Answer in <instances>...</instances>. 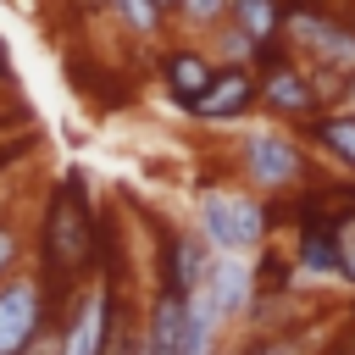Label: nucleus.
<instances>
[{
    "instance_id": "nucleus-8",
    "label": "nucleus",
    "mask_w": 355,
    "mask_h": 355,
    "mask_svg": "<svg viewBox=\"0 0 355 355\" xmlns=\"http://www.w3.org/2000/svg\"><path fill=\"white\" fill-rule=\"evenodd\" d=\"M255 100H266L277 116H322V89L311 83V72H300L288 55L266 72H255Z\"/></svg>"
},
{
    "instance_id": "nucleus-19",
    "label": "nucleus",
    "mask_w": 355,
    "mask_h": 355,
    "mask_svg": "<svg viewBox=\"0 0 355 355\" xmlns=\"http://www.w3.org/2000/svg\"><path fill=\"white\" fill-rule=\"evenodd\" d=\"M333 250H338V283L355 288V211H344L333 222Z\"/></svg>"
},
{
    "instance_id": "nucleus-5",
    "label": "nucleus",
    "mask_w": 355,
    "mask_h": 355,
    "mask_svg": "<svg viewBox=\"0 0 355 355\" xmlns=\"http://www.w3.org/2000/svg\"><path fill=\"white\" fill-rule=\"evenodd\" d=\"M239 166H244V178H250L255 189H266V194L300 189V183H305V172H311L305 150H300L288 133H277V128L244 133V144H239Z\"/></svg>"
},
{
    "instance_id": "nucleus-17",
    "label": "nucleus",
    "mask_w": 355,
    "mask_h": 355,
    "mask_svg": "<svg viewBox=\"0 0 355 355\" xmlns=\"http://www.w3.org/2000/svg\"><path fill=\"white\" fill-rule=\"evenodd\" d=\"M28 266V227L17 216H0V283Z\"/></svg>"
},
{
    "instance_id": "nucleus-12",
    "label": "nucleus",
    "mask_w": 355,
    "mask_h": 355,
    "mask_svg": "<svg viewBox=\"0 0 355 355\" xmlns=\"http://www.w3.org/2000/svg\"><path fill=\"white\" fill-rule=\"evenodd\" d=\"M211 72H216V61H211L200 44H172V50L161 55V83H166V94H172L183 111L200 100V89L211 83Z\"/></svg>"
},
{
    "instance_id": "nucleus-21",
    "label": "nucleus",
    "mask_w": 355,
    "mask_h": 355,
    "mask_svg": "<svg viewBox=\"0 0 355 355\" xmlns=\"http://www.w3.org/2000/svg\"><path fill=\"white\" fill-rule=\"evenodd\" d=\"M338 94H344V111H349V116H355V72H349V78H344V89H338Z\"/></svg>"
},
{
    "instance_id": "nucleus-13",
    "label": "nucleus",
    "mask_w": 355,
    "mask_h": 355,
    "mask_svg": "<svg viewBox=\"0 0 355 355\" xmlns=\"http://www.w3.org/2000/svg\"><path fill=\"white\" fill-rule=\"evenodd\" d=\"M222 316H216V305H211V294L205 288H194L189 300H183V338H178V355H222L216 344H222Z\"/></svg>"
},
{
    "instance_id": "nucleus-11",
    "label": "nucleus",
    "mask_w": 355,
    "mask_h": 355,
    "mask_svg": "<svg viewBox=\"0 0 355 355\" xmlns=\"http://www.w3.org/2000/svg\"><path fill=\"white\" fill-rule=\"evenodd\" d=\"M294 277L300 283H338V250H333V227L316 216H300V239H294Z\"/></svg>"
},
{
    "instance_id": "nucleus-9",
    "label": "nucleus",
    "mask_w": 355,
    "mask_h": 355,
    "mask_svg": "<svg viewBox=\"0 0 355 355\" xmlns=\"http://www.w3.org/2000/svg\"><path fill=\"white\" fill-rule=\"evenodd\" d=\"M255 105V72L250 67H216L211 83L200 89V100L189 105V116L200 122H239Z\"/></svg>"
},
{
    "instance_id": "nucleus-22",
    "label": "nucleus",
    "mask_w": 355,
    "mask_h": 355,
    "mask_svg": "<svg viewBox=\"0 0 355 355\" xmlns=\"http://www.w3.org/2000/svg\"><path fill=\"white\" fill-rule=\"evenodd\" d=\"M0 216H11V194H6V183H0Z\"/></svg>"
},
{
    "instance_id": "nucleus-3",
    "label": "nucleus",
    "mask_w": 355,
    "mask_h": 355,
    "mask_svg": "<svg viewBox=\"0 0 355 355\" xmlns=\"http://www.w3.org/2000/svg\"><path fill=\"white\" fill-rule=\"evenodd\" d=\"M61 305H67V300H55L33 266L11 272V277L0 283V355H22L28 338H33Z\"/></svg>"
},
{
    "instance_id": "nucleus-2",
    "label": "nucleus",
    "mask_w": 355,
    "mask_h": 355,
    "mask_svg": "<svg viewBox=\"0 0 355 355\" xmlns=\"http://www.w3.org/2000/svg\"><path fill=\"white\" fill-rule=\"evenodd\" d=\"M211 255H250L266 244V205L244 189H205L200 194V227H194Z\"/></svg>"
},
{
    "instance_id": "nucleus-15",
    "label": "nucleus",
    "mask_w": 355,
    "mask_h": 355,
    "mask_svg": "<svg viewBox=\"0 0 355 355\" xmlns=\"http://www.w3.org/2000/svg\"><path fill=\"white\" fill-rule=\"evenodd\" d=\"M338 166H349L355 172V116L349 111H322V116H311V128H305Z\"/></svg>"
},
{
    "instance_id": "nucleus-16",
    "label": "nucleus",
    "mask_w": 355,
    "mask_h": 355,
    "mask_svg": "<svg viewBox=\"0 0 355 355\" xmlns=\"http://www.w3.org/2000/svg\"><path fill=\"white\" fill-rule=\"evenodd\" d=\"M105 11H111L128 33H139V39L161 33V22H166V11H161L155 0H105Z\"/></svg>"
},
{
    "instance_id": "nucleus-6",
    "label": "nucleus",
    "mask_w": 355,
    "mask_h": 355,
    "mask_svg": "<svg viewBox=\"0 0 355 355\" xmlns=\"http://www.w3.org/2000/svg\"><path fill=\"white\" fill-rule=\"evenodd\" d=\"M105 322H111V277H89L61 305V349L55 355H100Z\"/></svg>"
},
{
    "instance_id": "nucleus-10",
    "label": "nucleus",
    "mask_w": 355,
    "mask_h": 355,
    "mask_svg": "<svg viewBox=\"0 0 355 355\" xmlns=\"http://www.w3.org/2000/svg\"><path fill=\"white\" fill-rule=\"evenodd\" d=\"M205 294H211V305H216V316H222V322H244V311L255 305V277H250V261H244V255H211Z\"/></svg>"
},
{
    "instance_id": "nucleus-14",
    "label": "nucleus",
    "mask_w": 355,
    "mask_h": 355,
    "mask_svg": "<svg viewBox=\"0 0 355 355\" xmlns=\"http://www.w3.org/2000/svg\"><path fill=\"white\" fill-rule=\"evenodd\" d=\"M227 22L250 44H272L283 33V0H227Z\"/></svg>"
},
{
    "instance_id": "nucleus-4",
    "label": "nucleus",
    "mask_w": 355,
    "mask_h": 355,
    "mask_svg": "<svg viewBox=\"0 0 355 355\" xmlns=\"http://www.w3.org/2000/svg\"><path fill=\"white\" fill-rule=\"evenodd\" d=\"M283 33H288V44L294 50H305L316 67H327V72H355V28L349 22H333L327 11H316V6H283Z\"/></svg>"
},
{
    "instance_id": "nucleus-7",
    "label": "nucleus",
    "mask_w": 355,
    "mask_h": 355,
    "mask_svg": "<svg viewBox=\"0 0 355 355\" xmlns=\"http://www.w3.org/2000/svg\"><path fill=\"white\" fill-rule=\"evenodd\" d=\"M161 294H178L189 300L194 288H205V272H211V244L194 233V227H166L161 233Z\"/></svg>"
},
{
    "instance_id": "nucleus-23",
    "label": "nucleus",
    "mask_w": 355,
    "mask_h": 355,
    "mask_svg": "<svg viewBox=\"0 0 355 355\" xmlns=\"http://www.w3.org/2000/svg\"><path fill=\"white\" fill-rule=\"evenodd\" d=\"M155 6H161V11H166V17H172V6H178V0H155Z\"/></svg>"
},
{
    "instance_id": "nucleus-18",
    "label": "nucleus",
    "mask_w": 355,
    "mask_h": 355,
    "mask_svg": "<svg viewBox=\"0 0 355 355\" xmlns=\"http://www.w3.org/2000/svg\"><path fill=\"white\" fill-rule=\"evenodd\" d=\"M233 355H305V333H250V344H239Z\"/></svg>"
},
{
    "instance_id": "nucleus-20",
    "label": "nucleus",
    "mask_w": 355,
    "mask_h": 355,
    "mask_svg": "<svg viewBox=\"0 0 355 355\" xmlns=\"http://www.w3.org/2000/svg\"><path fill=\"white\" fill-rule=\"evenodd\" d=\"M172 17H183L189 28H222L227 22V0H178Z\"/></svg>"
},
{
    "instance_id": "nucleus-1",
    "label": "nucleus",
    "mask_w": 355,
    "mask_h": 355,
    "mask_svg": "<svg viewBox=\"0 0 355 355\" xmlns=\"http://www.w3.org/2000/svg\"><path fill=\"white\" fill-rule=\"evenodd\" d=\"M100 239H105V216L89 200V172L67 166L33 222V272L44 277V288L55 300H72L89 277H100Z\"/></svg>"
}]
</instances>
